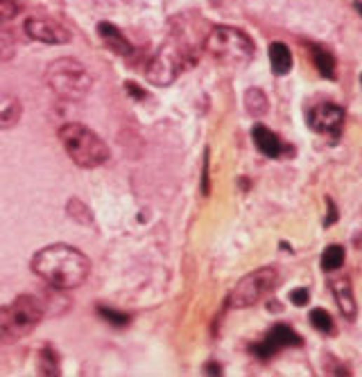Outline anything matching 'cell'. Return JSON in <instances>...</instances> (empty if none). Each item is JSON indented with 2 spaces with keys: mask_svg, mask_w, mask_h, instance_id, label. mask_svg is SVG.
<instances>
[{
  "mask_svg": "<svg viewBox=\"0 0 362 377\" xmlns=\"http://www.w3.org/2000/svg\"><path fill=\"white\" fill-rule=\"evenodd\" d=\"M32 271L55 289H75L90 273V260L70 244H50L34 253Z\"/></svg>",
  "mask_w": 362,
  "mask_h": 377,
  "instance_id": "cell-1",
  "label": "cell"
},
{
  "mask_svg": "<svg viewBox=\"0 0 362 377\" xmlns=\"http://www.w3.org/2000/svg\"><path fill=\"white\" fill-rule=\"evenodd\" d=\"M46 305L34 294H21L12 303L0 305V343H16L36 330Z\"/></svg>",
  "mask_w": 362,
  "mask_h": 377,
  "instance_id": "cell-2",
  "label": "cell"
},
{
  "mask_svg": "<svg viewBox=\"0 0 362 377\" xmlns=\"http://www.w3.org/2000/svg\"><path fill=\"white\" fill-rule=\"evenodd\" d=\"M59 140L66 149V154L77 167L93 170L105 165L109 160V147L107 142L100 138L90 127L82 122H66L57 131Z\"/></svg>",
  "mask_w": 362,
  "mask_h": 377,
  "instance_id": "cell-3",
  "label": "cell"
},
{
  "mask_svg": "<svg viewBox=\"0 0 362 377\" xmlns=\"http://www.w3.org/2000/svg\"><path fill=\"white\" fill-rule=\"evenodd\" d=\"M206 53L227 68H245L256 55V46L243 29L217 25L204 39Z\"/></svg>",
  "mask_w": 362,
  "mask_h": 377,
  "instance_id": "cell-4",
  "label": "cell"
},
{
  "mask_svg": "<svg viewBox=\"0 0 362 377\" xmlns=\"http://www.w3.org/2000/svg\"><path fill=\"white\" fill-rule=\"evenodd\" d=\"M46 84L53 88L59 97H64L68 102H79L88 95L90 86H93V77H90L88 68L82 61L62 57L48 64Z\"/></svg>",
  "mask_w": 362,
  "mask_h": 377,
  "instance_id": "cell-5",
  "label": "cell"
},
{
  "mask_svg": "<svg viewBox=\"0 0 362 377\" xmlns=\"http://www.w3.org/2000/svg\"><path fill=\"white\" fill-rule=\"evenodd\" d=\"M190 55H195V48L179 43L177 39L166 41V43L159 48V53L152 57V61H149L147 79L152 81L154 86H170L181 75V70L193 64Z\"/></svg>",
  "mask_w": 362,
  "mask_h": 377,
  "instance_id": "cell-6",
  "label": "cell"
},
{
  "mask_svg": "<svg viewBox=\"0 0 362 377\" xmlns=\"http://www.w3.org/2000/svg\"><path fill=\"white\" fill-rule=\"evenodd\" d=\"M279 285V269L276 267H260L247 273L243 280L231 289L227 305L234 310H247L251 305L263 301L267 294Z\"/></svg>",
  "mask_w": 362,
  "mask_h": 377,
  "instance_id": "cell-7",
  "label": "cell"
},
{
  "mask_svg": "<svg viewBox=\"0 0 362 377\" xmlns=\"http://www.w3.org/2000/svg\"><path fill=\"white\" fill-rule=\"evenodd\" d=\"M301 343H304L301 334H297L286 323H276L274 328H272L263 337V341L251 345V352H254L258 359H269L283 348H295V345H301Z\"/></svg>",
  "mask_w": 362,
  "mask_h": 377,
  "instance_id": "cell-8",
  "label": "cell"
},
{
  "mask_svg": "<svg viewBox=\"0 0 362 377\" xmlns=\"http://www.w3.org/2000/svg\"><path fill=\"white\" fill-rule=\"evenodd\" d=\"M306 122L317 134L340 136L342 127H344V111H342V107L333 104V102H324V104L308 109Z\"/></svg>",
  "mask_w": 362,
  "mask_h": 377,
  "instance_id": "cell-9",
  "label": "cell"
},
{
  "mask_svg": "<svg viewBox=\"0 0 362 377\" xmlns=\"http://www.w3.org/2000/svg\"><path fill=\"white\" fill-rule=\"evenodd\" d=\"M23 29L29 39L39 41V43H48V46H64V43H70V39H73L70 29L53 18H27Z\"/></svg>",
  "mask_w": 362,
  "mask_h": 377,
  "instance_id": "cell-10",
  "label": "cell"
},
{
  "mask_svg": "<svg viewBox=\"0 0 362 377\" xmlns=\"http://www.w3.org/2000/svg\"><path fill=\"white\" fill-rule=\"evenodd\" d=\"M98 36L105 43V48L112 50V53L118 55V57H129V55L134 53V46L129 43V39L123 32H120V29L114 23H109V20L98 23Z\"/></svg>",
  "mask_w": 362,
  "mask_h": 377,
  "instance_id": "cell-11",
  "label": "cell"
},
{
  "mask_svg": "<svg viewBox=\"0 0 362 377\" xmlns=\"http://www.w3.org/2000/svg\"><path fill=\"white\" fill-rule=\"evenodd\" d=\"M330 289H333V296H335V303L342 312V317L354 321L358 314V308H356V296H354V287H351V280L349 278L330 280Z\"/></svg>",
  "mask_w": 362,
  "mask_h": 377,
  "instance_id": "cell-12",
  "label": "cell"
},
{
  "mask_svg": "<svg viewBox=\"0 0 362 377\" xmlns=\"http://www.w3.org/2000/svg\"><path fill=\"white\" fill-rule=\"evenodd\" d=\"M251 138H254V145L258 147V151L267 158H279L283 154V142L281 138L274 134V131H269L265 125H254L251 129Z\"/></svg>",
  "mask_w": 362,
  "mask_h": 377,
  "instance_id": "cell-13",
  "label": "cell"
},
{
  "mask_svg": "<svg viewBox=\"0 0 362 377\" xmlns=\"http://www.w3.org/2000/svg\"><path fill=\"white\" fill-rule=\"evenodd\" d=\"M23 116V104L14 95L0 93V131L14 129Z\"/></svg>",
  "mask_w": 362,
  "mask_h": 377,
  "instance_id": "cell-14",
  "label": "cell"
},
{
  "mask_svg": "<svg viewBox=\"0 0 362 377\" xmlns=\"http://www.w3.org/2000/svg\"><path fill=\"white\" fill-rule=\"evenodd\" d=\"M269 64H272V73L276 77H283L293 70V53L286 43L281 41H274L269 43Z\"/></svg>",
  "mask_w": 362,
  "mask_h": 377,
  "instance_id": "cell-15",
  "label": "cell"
},
{
  "mask_svg": "<svg viewBox=\"0 0 362 377\" xmlns=\"http://www.w3.org/2000/svg\"><path fill=\"white\" fill-rule=\"evenodd\" d=\"M310 50H313V61L319 75L326 79H335V57L330 55V50H326L324 46H310Z\"/></svg>",
  "mask_w": 362,
  "mask_h": 377,
  "instance_id": "cell-16",
  "label": "cell"
},
{
  "mask_svg": "<svg viewBox=\"0 0 362 377\" xmlns=\"http://www.w3.org/2000/svg\"><path fill=\"white\" fill-rule=\"evenodd\" d=\"M245 109L249 111V116H254V118L265 116L267 109H269L267 95L260 88H247V93H245Z\"/></svg>",
  "mask_w": 362,
  "mask_h": 377,
  "instance_id": "cell-17",
  "label": "cell"
},
{
  "mask_svg": "<svg viewBox=\"0 0 362 377\" xmlns=\"http://www.w3.org/2000/svg\"><path fill=\"white\" fill-rule=\"evenodd\" d=\"M344 258H347L344 247H340V244H330V247H326L324 253H321L319 264L324 271H337L342 264H344Z\"/></svg>",
  "mask_w": 362,
  "mask_h": 377,
  "instance_id": "cell-18",
  "label": "cell"
},
{
  "mask_svg": "<svg viewBox=\"0 0 362 377\" xmlns=\"http://www.w3.org/2000/svg\"><path fill=\"white\" fill-rule=\"evenodd\" d=\"M39 373L59 375V355L53 345H46V348L39 352Z\"/></svg>",
  "mask_w": 362,
  "mask_h": 377,
  "instance_id": "cell-19",
  "label": "cell"
},
{
  "mask_svg": "<svg viewBox=\"0 0 362 377\" xmlns=\"http://www.w3.org/2000/svg\"><path fill=\"white\" fill-rule=\"evenodd\" d=\"M310 323H313V328L317 332H324V334H333L335 332V323H333V317L321 310V308H315L313 312H310Z\"/></svg>",
  "mask_w": 362,
  "mask_h": 377,
  "instance_id": "cell-20",
  "label": "cell"
},
{
  "mask_svg": "<svg viewBox=\"0 0 362 377\" xmlns=\"http://www.w3.org/2000/svg\"><path fill=\"white\" fill-rule=\"evenodd\" d=\"M66 212H68V215L73 217L77 224H84V226H90V224H93V215H90V210H88L79 199H75V197L68 201Z\"/></svg>",
  "mask_w": 362,
  "mask_h": 377,
  "instance_id": "cell-21",
  "label": "cell"
},
{
  "mask_svg": "<svg viewBox=\"0 0 362 377\" xmlns=\"http://www.w3.org/2000/svg\"><path fill=\"white\" fill-rule=\"evenodd\" d=\"M98 314L102 317L109 325H116V328H125V325H129V321H132V317L125 312H116L112 308H105V305H100L98 308Z\"/></svg>",
  "mask_w": 362,
  "mask_h": 377,
  "instance_id": "cell-22",
  "label": "cell"
},
{
  "mask_svg": "<svg viewBox=\"0 0 362 377\" xmlns=\"http://www.w3.org/2000/svg\"><path fill=\"white\" fill-rule=\"evenodd\" d=\"M16 55V41L12 39V34H0V66L12 61Z\"/></svg>",
  "mask_w": 362,
  "mask_h": 377,
  "instance_id": "cell-23",
  "label": "cell"
},
{
  "mask_svg": "<svg viewBox=\"0 0 362 377\" xmlns=\"http://www.w3.org/2000/svg\"><path fill=\"white\" fill-rule=\"evenodd\" d=\"M21 12V5L16 0H0V23H9Z\"/></svg>",
  "mask_w": 362,
  "mask_h": 377,
  "instance_id": "cell-24",
  "label": "cell"
},
{
  "mask_svg": "<svg viewBox=\"0 0 362 377\" xmlns=\"http://www.w3.org/2000/svg\"><path fill=\"white\" fill-rule=\"evenodd\" d=\"M290 301H293L297 308H304V305H308V301H310V292L306 287H299L290 294Z\"/></svg>",
  "mask_w": 362,
  "mask_h": 377,
  "instance_id": "cell-25",
  "label": "cell"
},
{
  "mask_svg": "<svg viewBox=\"0 0 362 377\" xmlns=\"http://www.w3.org/2000/svg\"><path fill=\"white\" fill-rule=\"evenodd\" d=\"M326 203H328V217L324 219V226H333L337 221V208H335L333 199H326Z\"/></svg>",
  "mask_w": 362,
  "mask_h": 377,
  "instance_id": "cell-26",
  "label": "cell"
},
{
  "mask_svg": "<svg viewBox=\"0 0 362 377\" xmlns=\"http://www.w3.org/2000/svg\"><path fill=\"white\" fill-rule=\"evenodd\" d=\"M125 88L129 90V95H132V97H136V100H143V97H145V90L140 88L138 84H134V81H127V84H125Z\"/></svg>",
  "mask_w": 362,
  "mask_h": 377,
  "instance_id": "cell-27",
  "label": "cell"
},
{
  "mask_svg": "<svg viewBox=\"0 0 362 377\" xmlns=\"http://www.w3.org/2000/svg\"><path fill=\"white\" fill-rule=\"evenodd\" d=\"M206 373H222L220 366H206Z\"/></svg>",
  "mask_w": 362,
  "mask_h": 377,
  "instance_id": "cell-28",
  "label": "cell"
},
{
  "mask_svg": "<svg viewBox=\"0 0 362 377\" xmlns=\"http://www.w3.org/2000/svg\"><path fill=\"white\" fill-rule=\"evenodd\" d=\"M354 7H356V12L362 16V0H354Z\"/></svg>",
  "mask_w": 362,
  "mask_h": 377,
  "instance_id": "cell-29",
  "label": "cell"
},
{
  "mask_svg": "<svg viewBox=\"0 0 362 377\" xmlns=\"http://www.w3.org/2000/svg\"><path fill=\"white\" fill-rule=\"evenodd\" d=\"M360 81H362V75H360Z\"/></svg>",
  "mask_w": 362,
  "mask_h": 377,
  "instance_id": "cell-30",
  "label": "cell"
}]
</instances>
